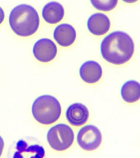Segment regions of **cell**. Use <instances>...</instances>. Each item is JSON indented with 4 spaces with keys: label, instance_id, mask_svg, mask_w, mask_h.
Segmentation results:
<instances>
[{
    "label": "cell",
    "instance_id": "cell-5",
    "mask_svg": "<svg viewBox=\"0 0 140 158\" xmlns=\"http://www.w3.org/2000/svg\"><path fill=\"white\" fill-rule=\"evenodd\" d=\"M102 140L100 130L93 125L85 126L80 130L77 142L82 149L93 151L100 146Z\"/></svg>",
    "mask_w": 140,
    "mask_h": 158
},
{
    "label": "cell",
    "instance_id": "cell-4",
    "mask_svg": "<svg viewBox=\"0 0 140 158\" xmlns=\"http://www.w3.org/2000/svg\"><path fill=\"white\" fill-rule=\"evenodd\" d=\"M49 146L57 151H64L72 145L74 133L68 125L59 124L51 127L47 134Z\"/></svg>",
    "mask_w": 140,
    "mask_h": 158
},
{
    "label": "cell",
    "instance_id": "cell-11",
    "mask_svg": "<svg viewBox=\"0 0 140 158\" xmlns=\"http://www.w3.org/2000/svg\"><path fill=\"white\" fill-rule=\"evenodd\" d=\"M64 16V9L58 2L52 1L47 4L42 10V17L50 24L60 23Z\"/></svg>",
    "mask_w": 140,
    "mask_h": 158
},
{
    "label": "cell",
    "instance_id": "cell-15",
    "mask_svg": "<svg viewBox=\"0 0 140 158\" xmlns=\"http://www.w3.org/2000/svg\"><path fill=\"white\" fill-rule=\"evenodd\" d=\"M4 19V12L0 7V24H1Z\"/></svg>",
    "mask_w": 140,
    "mask_h": 158
},
{
    "label": "cell",
    "instance_id": "cell-12",
    "mask_svg": "<svg viewBox=\"0 0 140 158\" xmlns=\"http://www.w3.org/2000/svg\"><path fill=\"white\" fill-rule=\"evenodd\" d=\"M121 95L123 99L128 103H134L140 99V83L134 80L125 82L121 89Z\"/></svg>",
    "mask_w": 140,
    "mask_h": 158
},
{
    "label": "cell",
    "instance_id": "cell-16",
    "mask_svg": "<svg viewBox=\"0 0 140 158\" xmlns=\"http://www.w3.org/2000/svg\"><path fill=\"white\" fill-rule=\"evenodd\" d=\"M122 1H123L126 3H134L137 2L138 0H122Z\"/></svg>",
    "mask_w": 140,
    "mask_h": 158
},
{
    "label": "cell",
    "instance_id": "cell-9",
    "mask_svg": "<svg viewBox=\"0 0 140 158\" xmlns=\"http://www.w3.org/2000/svg\"><path fill=\"white\" fill-rule=\"evenodd\" d=\"M81 79L89 84L98 82L102 76V69L95 61H87L82 64L80 69Z\"/></svg>",
    "mask_w": 140,
    "mask_h": 158
},
{
    "label": "cell",
    "instance_id": "cell-1",
    "mask_svg": "<svg viewBox=\"0 0 140 158\" xmlns=\"http://www.w3.org/2000/svg\"><path fill=\"white\" fill-rule=\"evenodd\" d=\"M135 46L129 34L114 31L105 37L101 45L103 58L108 62L120 65L129 61L134 52Z\"/></svg>",
    "mask_w": 140,
    "mask_h": 158
},
{
    "label": "cell",
    "instance_id": "cell-8",
    "mask_svg": "<svg viewBox=\"0 0 140 158\" xmlns=\"http://www.w3.org/2000/svg\"><path fill=\"white\" fill-rule=\"evenodd\" d=\"M111 23L105 14L97 13L90 16L87 21L89 31L95 35H102L109 30Z\"/></svg>",
    "mask_w": 140,
    "mask_h": 158
},
{
    "label": "cell",
    "instance_id": "cell-7",
    "mask_svg": "<svg viewBox=\"0 0 140 158\" xmlns=\"http://www.w3.org/2000/svg\"><path fill=\"white\" fill-rule=\"evenodd\" d=\"M66 116L70 124L78 127L85 124L89 117V112L87 108L80 103L71 105L68 108Z\"/></svg>",
    "mask_w": 140,
    "mask_h": 158
},
{
    "label": "cell",
    "instance_id": "cell-3",
    "mask_svg": "<svg viewBox=\"0 0 140 158\" xmlns=\"http://www.w3.org/2000/svg\"><path fill=\"white\" fill-rule=\"evenodd\" d=\"M32 114L39 123L49 125L59 120L61 114V108L55 97L43 95L35 101L32 106Z\"/></svg>",
    "mask_w": 140,
    "mask_h": 158
},
{
    "label": "cell",
    "instance_id": "cell-6",
    "mask_svg": "<svg viewBox=\"0 0 140 158\" xmlns=\"http://www.w3.org/2000/svg\"><path fill=\"white\" fill-rule=\"evenodd\" d=\"M33 51L38 61L47 63L53 60L57 56V48L51 39H42L35 42Z\"/></svg>",
    "mask_w": 140,
    "mask_h": 158
},
{
    "label": "cell",
    "instance_id": "cell-2",
    "mask_svg": "<svg viewBox=\"0 0 140 158\" xmlns=\"http://www.w3.org/2000/svg\"><path fill=\"white\" fill-rule=\"evenodd\" d=\"M9 24L15 34L21 37H28L37 31L40 19L33 7L21 4L13 9L9 16Z\"/></svg>",
    "mask_w": 140,
    "mask_h": 158
},
{
    "label": "cell",
    "instance_id": "cell-14",
    "mask_svg": "<svg viewBox=\"0 0 140 158\" xmlns=\"http://www.w3.org/2000/svg\"><path fill=\"white\" fill-rule=\"evenodd\" d=\"M4 147V142L2 138L0 136V156L2 155Z\"/></svg>",
    "mask_w": 140,
    "mask_h": 158
},
{
    "label": "cell",
    "instance_id": "cell-13",
    "mask_svg": "<svg viewBox=\"0 0 140 158\" xmlns=\"http://www.w3.org/2000/svg\"><path fill=\"white\" fill-rule=\"evenodd\" d=\"M95 9L98 10L109 11L113 10L118 3V0H90Z\"/></svg>",
    "mask_w": 140,
    "mask_h": 158
},
{
    "label": "cell",
    "instance_id": "cell-10",
    "mask_svg": "<svg viewBox=\"0 0 140 158\" xmlns=\"http://www.w3.org/2000/svg\"><path fill=\"white\" fill-rule=\"evenodd\" d=\"M54 37L59 45L68 47L75 41L76 33L75 28L69 24L62 23L58 25L54 32Z\"/></svg>",
    "mask_w": 140,
    "mask_h": 158
}]
</instances>
